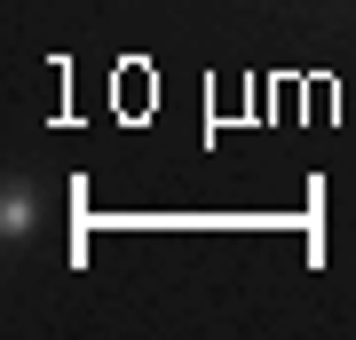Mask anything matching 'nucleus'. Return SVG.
I'll return each instance as SVG.
<instances>
[{
	"label": "nucleus",
	"mask_w": 356,
	"mask_h": 340,
	"mask_svg": "<svg viewBox=\"0 0 356 340\" xmlns=\"http://www.w3.org/2000/svg\"><path fill=\"white\" fill-rule=\"evenodd\" d=\"M0 238H8V245H32L40 238V182L32 175L0 182Z\"/></svg>",
	"instance_id": "f257e3e1"
}]
</instances>
